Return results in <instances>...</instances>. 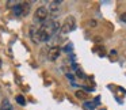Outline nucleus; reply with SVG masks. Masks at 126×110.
Listing matches in <instances>:
<instances>
[{
    "label": "nucleus",
    "mask_w": 126,
    "mask_h": 110,
    "mask_svg": "<svg viewBox=\"0 0 126 110\" xmlns=\"http://www.w3.org/2000/svg\"><path fill=\"white\" fill-rule=\"evenodd\" d=\"M121 20L126 23V14H122V15H121Z\"/></svg>",
    "instance_id": "obj_10"
},
{
    "label": "nucleus",
    "mask_w": 126,
    "mask_h": 110,
    "mask_svg": "<svg viewBox=\"0 0 126 110\" xmlns=\"http://www.w3.org/2000/svg\"><path fill=\"white\" fill-rule=\"evenodd\" d=\"M16 102L19 105H22V106H23V105H26V101H25V98H23L22 95H18L16 96Z\"/></svg>",
    "instance_id": "obj_8"
},
{
    "label": "nucleus",
    "mask_w": 126,
    "mask_h": 110,
    "mask_svg": "<svg viewBox=\"0 0 126 110\" xmlns=\"http://www.w3.org/2000/svg\"><path fill=\"white\" fill-rule=\"evenodd\" d=\"M73 25H75V19L73 18H71L69 17L68 19L65 20V23H64V26L61 27V33H64V34H68L69 31L73 29Z\"/></svg>",
    "instance_id": "obj_2"
},
{
    "label": "nucleus",
    "mask_w": 126,
    "mask_h": 110,
    "mask_svg": "<svg viewBox=\"0 0 126 110\" xmlns=\"http://www.w3.org/2000/svg\"><path fill=\"white\" fill-rule=\"evenodd\" d=\"M58 56H60V48H52V49L49 50V60L50 61L57 60Z\"/></svg>",
    "instance_id": "obj_3"
},
{
    "label": "nucleus",
    "mask_w": 126,
    "mask_h": 110,
    "mask_svg": "<svg viewBox=\"0 0 126 110\" xmlns=\"http://www.w3.org/2000/svg\"><path fill=\"white\" fill-rule=\"evenodd\" d=\"M77 76H79V77H83V73H81L80 71H77Z\"/></svg>",
    "instance_id": "obj_11"
},
{
    "label": "nucleus",
    "mask_w": 126,
    "mask_h": 110,
    "mask_svg": "<svg viewBox=\"0 0 126 110\" xmlns=\"http://www.w3.org/2000/svg\"><path fill=\"white\" fill-rule=\"evenodd\" d=\"M60 4L61 1H50V7H49L50 12H57L58 8H60Z\"/></svg>",
    "instance_id": "obj_6"
},
{
    "label": "nucleus",
    "mask_w": 126,
    "mask_h": 110,
    "mask_svg": "<svg viewBox=\"0 0 126 110\" xmlns=\"http://www.w3.org/2000/svg\"><path fill=\"white\" fill-rule=\"evenodd\" d=\"M85 107L87 109H94V105H91V102H85Z\"/></svg>",
    "instance_id": "obj_9"
},
{
    "label": "nucleus",
    "mask_w": 126,
    "mask_h": 110,
    "mask_svg": "<svg viewBox=\"0 0 126 110\" xmlns=\"http://www.w3.org/2000/svg\"><path fill=\"white\" fill-rule=\"evenodd\" d=\"M34 17H35V20L45 22V20L47 19V17H49V11H47V8H45V7H39V8H37Z\"/></svg>",
    "instance_id": "obj_1"
},
{
    "label": "nucleus",
    "mask_w": 126,
    "mask_h": 110,
    "mask_svg": "<svg viewBox=\"0 0 126 110\" xmlns=\"http://www.w3.org/2000/svg\"><path fill=\"white\" fill-rule=\"evenodd\" d=\"M0 110H14V109H12V105L10 103L8 99H3L1 106H0Z\"/></svg>",
    "instance_id": "obj_5"
},
{
    "label": "nucleus",
    "mask_w": 126,
    "mask_h": 110,
    "mask_svg": "<svg viewBox=\"0 0 126 110\" xmlns=\"http://www.w3.org/2000/svg\"><path fill=\"white\" fill-rule=\"evenodd\" d=\"M14 14L16 15V17H20V15H23V6L22 3H16L14 7Z\"/></svg>",
    "instance_id": "obj_4"
},
{
    "label": "nucleus",
    "mask_w": 126,
    "mask_h": 110,
    "mask_svg": "<svg viewBox=\"0 0 126 110\" xmlns=\"http://www.w3.org/2000/svg\"><path fill=\"white\" fill-rule=\"evenodd\" d=\"M23 6V15H27L30 11V3H22Z\"/></svg>",
    "instance_id": "obj_7"
}]
</instances>
